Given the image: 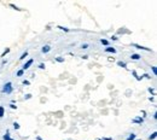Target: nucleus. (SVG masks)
<instances>
[{
  "label": "nucleus",
  "instance_id": "9d476101",
  "mask_svg": "<svg viewBox=\"0 0 157 140\" xmlns=\"http://www.w3.org/2000/svg\"><path fill=\"white\" fill-rule=\"evenodd\" d=\"M27 56H28V52H27V51H25V52H24V53H23V55H22V57H21L20 59H24V58H25V57H27Z\"/></svg>",
  "mask_w": 157,
  "mask_h": 140
},
{
  "label": "nucleus",
  "instance_id": "39448f33",
  "mask_svg": "<svg viewBox=\"0 0 157 140\" xmlns=\"http://www.w3.org/2000/svg\"><path fill=\"white\" fill-rule=\"evenodd\" d=\"M4 139H5V140H13V139H11V138H10V134H9V132H6V134L4 135Z\"/></svg>",
  "mask_w": 157,
  "mask_h": 140
},
{
  "label": "nucleus",
  "instance_id": "f03ea898",
  "mask_svg": "<svg viewBox=\"0 0 157 140\" xmlns=\"http://www.w3.org/2000/svg\"><path fill=\"white\" fill-rule=\"evenodd\" d=\"M32 64H33V59H30V60H29V62H27V63L24 64V66H23V69H24V70H25V69H28V68H29V66H30Z\"/></svg>",
  "mask_w": 157,
  "mask_h": 140
},
{
  "label": "nucleus",
  "instance_id": "6ab92c4d",
  "mask_svg": "<svg viewBox=\"0 0 157 140\" xmlns=\"http://www.w3.org/2000/svg\"><path fill=\"white\" fill-rule=\"evenodd\" d=\"M152 71H154V74H155V75H156V74H157V70H156V66H154V68H152Z\"/></svg>",
  "mask_w": 157,
  "mask_h": 140
},
{
  "label": "nucleus",
  "instance_id": "6e6552de",
  "mask_svg": "<svg viewBox=\"0 0 157 140\" xmlns=\"http://www.w3.org/2000/svg\"><path fill=\"white\" fill-rule=\"evenodd\" d=\"M133 122H137V123H143V119H140V117H138V119H134Z\"/></svg>",
  "mask_w": 157,
  "mask_h": 140
},
{
  "label": "nucleus",
  "instance_id": "a211bd4d",
  "mask_svg": "<svg viewBox=\"0 0 157 140\" xmlns=\"http://www.w3.org/2000/svg\"><path fill=\"white\" fill-rule=\"evenodd\" d=\"M57 62H64V59L62 57H57Z\"/></svg>",
  "mask_w": 157,
  "mask_h": 140
},
{
  "label": "nucleus",
  "instance_id": "aec40b11",
  "mask_svg": "<svg viewBox=\"0 0 157 140\" xmlns=\"http://www.w3.org/2000/svg\"><path fill=\"white\" fill-rule=\"evenodd\" d=\"M101 44H103V45H108V41H106V40H101Z\"/></svg>",
  "mask_w": 157,
  "mask_h": 140
},
{
  "label": "nucleus",
  "instance_id": "7ed1b4c3",
  "mask_svg": "<svg viewBox=\"0 0 157 140\" xmlns=\"http://www.w3.org/2000/svg\"><path fill=\"white\" fill-rule=\"evenodd\" d=\"M51 51V47L50 46H44L42 47V53H47V52H50Z\"/></svg>",
  "mask_w": 157,
  "mask_h": 140
},
{
  "label": "nucleus",
  "instance_id": "ddd939ff",
  "mask_svg": "<svg viewBox=\"0 0 157 140\" xmlns=\"http://www.w3.org/2000/svg\"><path fill=\"white\" fill-rule=\"evenodd\" d=\"M134 139H136V135H134V134H131V137L127 140H134Z\"/></svg>",
  "mask_w": 157,
  "mask_h": 140
},
{
  "label": "nucleus",
  "instance_id": "423d86ee",
  "mask_svg": "<svg viewBox=\"0 0 157 140\" xmlns=\"http://www.w3.org/2000/svg\"><path fill=\"white\" fill-rule=\"evenodd\" d=\"M106 51H108V52H113V53H115V52H116V50H115V48H113V47H108V48H106Z\"/></svg>",
  "mask_w": 157,
  "mask_h": 140
},
{
  "label": "nucleus",
  "instance_id": "f257e3e1",
  "mask_svg": "<svg viewBox=\"0 0 157 140\" xmlns=\"http://www.w3.org/2000/svg\"><path fill=\"white\" fill-rule=\"evenodd\" d=\"M2 92H4V93H11V92H12V85H11V82H7V83L4 86Z\"/></svg>",
  "mask_w": 157,
  "mask_h": 140
},
{
  "label": "nucleus",
  "instance_id": "9b49d317",
  "mask_svg": "<svg viewBox=\"0 0 157 140\" xmlns=\"http://www.w3.org/2000/svg\"><path fill=\"white\" fill-rule=\"evenodd\" d=\"M120 66H123V68H126V63H123V62H118L117 63Z\"/></svg>",
  "mask_w": 157,
  "mask_h": 140
},
{
  "label": "nucleus",
  "instance_id": "f8f14e48",
  "mask_svg": "<svg viewBox=\"0 0 157 140\" xmlns=\"http://www.w3.org/2000/svg\"><path fill=\"white\" fill-rule=\"evenodd\" d=\"M13 127H15V129H18V128H20V124H18L17 122H15V123H13Z\"/></svg>",
  "mask_w": 157,
  "mask_h": 140
},
{
  "label": "nucleus",
  "instance_id": "2eb2a0df",
  "mask_svg": "<svg viewBox=\"0 0 157 140\" xmlns=\"http://www.w3.org/2000/svg\"><path fill=\"white\" fill-rule=\"evenodd\" d=\"M59 29H62V30H64V32H69V29L68 28H63V27H58Z\"/></svg>",
  "mask_w": 157,
  "mask_h": 140
},
{
  "label": "nucleus",
  "instance_id": "0eeeda50",
  "mask_svg": "<svg viewBox=\"0 0 157 140\" xmlns=\"http://www.w3.org/2000/svg\"><path fill=\"white\" fill-rule=\"evenodd\" d=\"M139 58H140V56H139V55H132V59L138 60Z\"/></svg>",
  "mask_w": 157,
  "mask_h": 140
},
{
  "label": "nucleus",
  "instance_id": "f3484780",
  "mask_svg": "<svg viewBox=\"0 0 157 140\" xmlns=\"http://www.w3.org/2000/svg\"><path fill=\"white\" fill-rule=\"evenodd\" d=\"M17 75H18V76H22V75H23V70H20V71L17 73Z\"/></svg>",
  "mask_w": 157,
  "mask_h": 140
},
{
  "label": "nucleus",
  "instance_id": "1a4fd4ad",
  "mask_svg": "<svg viewBox=\"0 0 157 140\" xmlns=\"http://www.w3.org/2000/svg\"><path fill=\"white\" fill-rule=\"evenodd\" d=\"M2 116H4V108L0 106V117H2Z\"/></svg>",
  "mask_w": 157,
  "mask_h": 140
},
{
  "label": "nucleus",
  "instance_id": "4468645a",
  "mask_svg": "<svg viewBox=\"0 0 157 140\" xmlns=\"http://www.w3.org/2000/svg\"><path fill=\"white\" fill-rule=\"evenodd\" d=\"M155 138H156V133H152V135H150V138H149V139L151 140V139H155Z\"/></svg>",
  "mask_w": 157,
  "mask_h": 140
},
{
  "label": "nucleus",
  "instance_id": "412c9836",
  "mask_svg": "<svg viewBox=\"0 0 157 140\" xmlns=\"http://www.w3.org/2000/svg\"><path fill=\"white\" fill-rule=\"evenodd\" d=\"M39 68H40V69H45V65H44V64H40Z\"/></svg>",
  "mask_w": 157,
  "mask_h": 140
},
{
  "label": "nucleus",
  "instance_id": "4be33fe9",
  "mask_svg": "<svg viewBox=\"0 0 157 140\" xmlns=\"http://www.w3.org/2000/svg\"><path fill=\"white\" fill-rule=\"evenodd\" d=\"M98 140H100V139H98Z\"/></svg>",
  "mask_w": 157,
  "mask_h": 140
},
{
  "label": "nucleus",
  "instance_id": "dca6fc26",
  "mask_svg": "<svg viewBox=\"0 0 157 140\" xmlns=\"http://www.w3.org/2000/svg\"><path fill=\"white\" fill-rule=\"evenodd\" d=\"M9 52H10V50H9V48H6V51H5V52H4V53H2V57H4V56H5V55H6V53H9Z\"/></svg>",
  "mask_w": 157,
  "mask_h": 140
},
{
  "label": "nucleus",
  "instance_id": "20e7f679",
  "mask_svg": "<svg viewBox=\"0 0 157 140\" xmlns=\"http://www.w3.org/2000/svg\"><path fill=\"white\" fill-rule=\"evenodd\" d=\"M134 47H137L139 50H146V51H150V48H146V47H143V46H139L137 44H134Z\"/></svg>",
  "mask_w": 157,
  "mask_h": 140
}]
</instances>
